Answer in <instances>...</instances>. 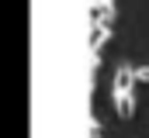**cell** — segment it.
<instances>
[{
	"label": "cell",
	"mask_w": 149,
	"mask_h": 138,
	"mask_svg": "<svg viewBox=\"0 0 149 138\" xmlns=\"http://www.w3.org/2000/svg\"><path fill=\"white\" fill-rule=\"evenodd\" d=\"M90 24H114V0H90Z\"/></svg>",
	"instance_id": "cell-2"
},
{
	"label": "cell",
	"mask_w": 149,
	"mask_h": 138,
	"mask_svg": "<svg viewBox=\"0 0 149 138\" xmlns=\"http://www.w3.org/2000/svg\"><path fill=\"white\" fill-rule=\"evenodd\" d=\"M135 86H139V76L128 62L114 69V79H111V104H114V114L118 117H132L135 114Z\"/></svg>",
	"instance_id": "cell-1"
},
{
	"label": "cell",
	"mask_w": 149,
	"mask_h": 138,
	"mask_svg": "<svg viewBox=\"0 0 149 138\" xmlns=\"http://www.w3.org/2000/svg\"><path fill=\"white\" fill-rule=\"evenodd\" d=\"M104 135V128H101V117H94V121H90V138H101Z\"/></svg>",
	"instance_id": "cell-4"
},
{
	"label": "cell",
	"mask_w": 149,
	"mask_h": 138,
	"mask_svg": "<svg viewBox=\"0 0 149 138\" xmlns=\"http://www.w3.org/2000/svg\"><path fill=\"white\" fill-rule=\"evenodd\" d=\"M111 24H90V52L94 55H101V48H104V41L111 38Z\"/></svg>",
	"instance_id": "cell-3"
}]
</instances>
